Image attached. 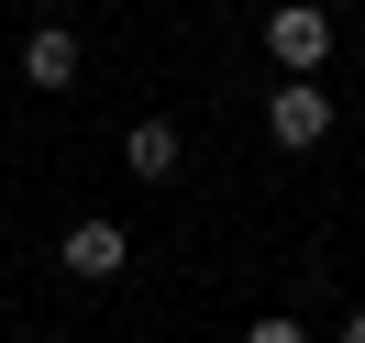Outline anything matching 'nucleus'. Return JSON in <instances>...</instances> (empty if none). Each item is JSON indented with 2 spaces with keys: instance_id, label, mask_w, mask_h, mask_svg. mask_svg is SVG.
<instances>
[{
  "instance_id": "1",
  "label": "nucleus",
  "mask_w": 365,
  "mask_h": 343,
  "mask_svg": "<svg viewBox=\"0 0 365 343\" xmlns=\"http://www.w3.org/2000/svg\"><path fill=\"white\" fill-rule=\"evenodd\" d=\"M266 56H277V78H310L321 56H332V11H321V0H277L266 11Z\"/></svg>"
},
{
  "instance_id": "2",
  "label": "nucleus",
  "mask_w": 365,
  "mask_h": 343,
  "mask_svg": "<svg viewBox=\"0 0 365 343\" xmlns=\"http://www.w3.org/2000/svg\"><path fill=\"white\" fill-rule=\"evenodd\" d=\"M266 133L288 144V155H310V144L332 133V89H310V78H288V89H266Z\"/></svg>"
},
{
  "instance_id": "3",
  "label": "nucleus",
  "mask_w": 365,
  "mask_h": 343,
  "mask_svg": "<svg viewBox=\"0 0 365 343\" xmlns=\"http://www.w3.org/2000/svg\"><path fill=\"white\" fill-rule=\"evenodd\" d=\"M23 78H34V89H78V34L67 23H34L23 34Z\"/></svg>"
},
{
  "instance_id": "4",
  "label": "nucleus",
  "mask_w": 365,
  "mask_h": 343,
  "mask_svg": "<svg viewBox=\"0 0 365 343\" xmlns=\"http://www.w3.org/2000/svg\"><path fill=\"white\" fill-rule=\"evenodd\" d=\"M122 266H133L122 222H78V232H67V277H89V288H100V277H122Z\"/></svg>"
},
{
  "instance_id": "5",
  "label": "nucleus",
  "mask_w": 365,
  "mask_h": 343,
  "mask_svg": "<svg viewBox=\"0 0 365 343\" xmlns=\"http://www.w3.org/2000/svg\"><path fill=\"white\" fill-rule=\"evenodd\" d=\"M122 166H133V178H178V133H166V122H133Z\"/></svg>"
},
{
  "instance_id": "6",
  "label": "nucleus",
  "mask_w": 365,
  "mask_h": 343,
  "mask_svg": "<svg viewBox=\"0 0 365 343\" xmlns=\"http://www.w3.org/2000/svg\"><path fill=\"white\" fill-rule=\"evenodd\" d=\"M244 343H310V332H299V321H288V310H277V321H255V332H244Z\"/></svg>"
},
{
  "instance_id": "7",
  "label": "nucleus",
  "mask_w": 365,
  "mask_h": 343,
  "mask_svg": "<svg viewBox=\"0 0 365 343\" xmlns=\"http://www.w3.org/2000/svg\"><path fill=\"white\" fill-rule=\"evenodd\" d=\"M343 343H365V310H354V321H343Z\"/></svg>"
},
{
  "instance_id": "8",
  "label": "nucleus",
  "mask_w": 365,
  "mask_h": 343,
  "mask_svg": "<svg viewBox=\"0 0 365 343\" xmlns=\"http://www.w3.org/2000/svg\"><path fill=\"white\" fill-rule=\"evenodd\" d=\"M0 321H11V310H0Z\"/></svg>"
}]
</instances>
